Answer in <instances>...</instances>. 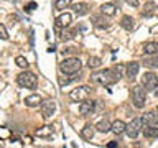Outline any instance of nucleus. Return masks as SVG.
I'll list each match as a JSON object with an SVG mask.
<instances>
[{
	"mask_svg": "<svg viewBox=\"0 0 158 148\" xmlns=\"http://www.w3.org/2000/svg\"><path fill=\"white\" fill-rule=\"evenodd\" d=\"M94 109H96V102L91 101V99H86V101L81 102V105H79V113L81 115H87V113H91Z\"/></svg>",
	"mask_w": 158,
	"mask_h": 148,
	"instance_id": "nucleus-9",
	"label": "nucleus"
},
{
	"mask_svg": "<svg viewBox=\"0 0 158 148\" xmlns=\"http://www.w3.org/2000/svg\"><path fill=\"white\" fill-rule=\"evenodd\" d=\"M15 63H17L18 68H23V69H28V66H30V63L27 61V58H23V56H17V58H15Z\"/></svg>",
	"mask_w": 158,
	"mask_h": 148,
	"instance_id": "nucleus-27",
	"label": "nucleus"
},
{
	"mask_svg": "<svg viewBox=\"0 0 158 148\" xmlns=\"http://www.w3.org/2000/svg\"><path fill=\"white\" fill-rule=\"evenodd\" d=\"M143 51H145V54H158V43H155V41L145 43Z\"/></svg>",
	"mask_w": 158,
	"mask_h": 148,
	"instance_id": "nucleus-25",
	"label": "nucleus"
},
{
	"mask_svg": "<svg viewBox=\"0 0 158 148\" xmlns=\"http://www.w3.org/2000/svg\"><path fill=\"white\" fill-rule=\"evenodd\" d=\"M71 20H73V17L69 13H61L56 18V27L58 28H68L71 25Z\"/></svg>",
	"mask_w": 158,
	"mask_h": 148,
	"instance_id": "nucleus-10",
	"label": "nucleus"
},
{
	"mask_svg": "<svg viewBox=\"0 0 158 148\" xmlns=\"http://www.w3.org/2000/svg\"><path fill=\"white\" fill-rule=\"evenodd\" d=\"M69 5H71V0H56L54 7H56L58 10H64V8H68Z\"/></svg>",
	"mask_w": 158,
	"mask_h": 148,
	"instance_id": "nucleus-28",
	"label": "nucleus"
},
{
	"mask_svg": "<svg viewBox=\"0 0 158 148\" xmlns=\"http://www.w3.org/2000/svg\"><path fill=\"white\" fill-rule=\"evenodd\" d=\"M89 94H91V87L89 86H79L76 89H73L71 94H69V99L74 102H82L86 101V99L89 97Z\"/></svg>",
	"mask_w": 158,
	"mask_h": 148,
	"instance_id": "nucleus-6",
	"label": "nucleus"
},
{
	"mask_svg": "<svg viewBox=\"0 0 158 148\" xmlns=\"http://www.w3.org/2000/svg\"><path fill=\"white\" fill-rule=\"evenodd\" d=\"M138 69H140V64H138V63H135V61L128 63V64H127L125 76H128L130 79H135V77H137V74H138Z\"/></svg>",
	"mask_w": 158,
	"mask_h": 148,
	"instance_id": "nucleus-12",
	"label": "nucleus"
},
{
	"mask_svg": "<svg viewBox=\"0 0 158 148\" xmlns=\"http://www.w3.org/2000/svg\"><path fill=\"white\" fill-rule=\"evenodd\" d=\"M17 82H18V86H22V87L35 89L38 86V77H36V74H33L30 71H25V72H20L17 76Z\"/></svg>",
	"mask_w": 158,
	"mask_h": 148,
	"instance_id": "nucleus-3",
	"label": "nucleus"
},
{
	"mask_svg": "<svg viewBox=\"0 0 158 148\" xmlns=\"http://www.w3.org/2000/svg\"><path fill=\"white\" fill-rule=\"evenodd\" d=\"M89 68H92V69H96V68H99L101 66V58H97V56H91L89 58Z\"/></svg>",
	"mask_w": 158,
	"mask_h": 148,
	"instance_id": "nucleus-29",
	"label": "nucleus"
},
{
	"mask_svg": "<svg viewBox=\"0 0 158 148\" xmlns=\"http://www.w3.org/2000/svg\"><path fill=\"white\" fill-rule=\"evenodd\" d=\"M110 71H112L114 76H115V79L118 81V79H120V77L123 76V74H125V71H127V66H123V64H115V66H114V68L110 69Z\"/></svg>",
	"mask_w": 158,
	"mask_h": 148,
	"instance_id": "nucleus-22",
	"label": "nucleus"
},
{
	"mask_svg": "<svg viewBox=\"0 0 158 148\" xmlns=\"http://www.w3.org/2000/svg\"><path fill=\"white\" fill-rule=\"evenodd\" d=\"M156 112H158V107H156Z\"/></svg>",
	"mask_w": 158,
	"mask_h": 148,
	"instance_id": "nucleus-38",
	"label": "nucleus"
},
{
	"mask_svg": "<svg viewBox=\"0 0 158 148\" xmlns=\"http://www.w3.org/2000/svg\"><path fill=\"white\" fill-rule=\"evenodd\" d=\"M143 64L150 69H158V54H148V56L143 59Z\"/></svg>",
	"mask_w": 158,
	"mask_h": 148,
	"instance_id": "nucleus-14",
	"label": "nucleus"
},
{
	"mask_svg": "<svg viewBox=\"0 0 158 148\" xmlns=\"http://www.w3.org/2000/svg\"><path fill=\"white\" fill-rule=\"evenodd\" d=\"M35 135H36V137H41V138L51 137V135H53V127H51V125H44V127H41V128H38V130L35 132Z\"/></svg>",
	"mask_w": 158,
	"mask_h": 148,
	"instance_id": "nucleus-20",
	"label": "nucleus"
},
{
	"mask_svg": "<svg viewBox=\"0 0 158 148\" xmlns=\"http://www.w3.org/2000/svg\"><path fill=\"white\" fill-rule=\"evenodd\" d=\"M82 68V63L79 58H66L64 61L59 64V69H61L63 74H77Z\"/></svg>",
	"mask_w": 158,
	"mask_h": 148,
	"instance_id": "nucleus-1",
	"label": "nucleus"
},
{
	"mask_svg": "<svg viewBox=\"0 0 158 148\" xmlns=\"http://www.w3.org/2000/svg\"><path fill=\"white\" fill-rule=\"evenodd\" d=\"M155 96L158 97V86H156V89H155Z\"/></svg>",
	"mask_w": 158,
	"mask_h": 148,
	"instance_id": "nucleus-37",
	"label": "nucleus"
},
{
	"mask_svg": "<svg viewBox=\"0 0 158 148\" xmlns=\"http://www.w3.org/2000/svg\"><path fill=\"white\" fill-rule=\"evenodd\" d=\"M54 112H56V102L54 101L48 99V101L41 102V115H43V118H49Z\"/></svg>",
	"mask_w": 158,
	"mask_h": 148,
	"instance_id": "nucleus-8",
	"label": "nucleus"
},
{
	"mask_svg": "<svg viewBox=\"0 0 158 148\" xmlns=\"http://www.w3.org/2000/svg\"><path fill=\"white\" fill-rule=\"evenodd\" d=\"M142 86L147 89V91H155L156 86H158V77L156 74L153 72H145L142 76Z\"/></svg>",
	"mask_w": 158,
	"mask_h": 148,
	"instance_id": "nucleus-7",
	"label": "nucleus"
},
{
	"mask_svg": "<svg viewBox=\"0 0 158 148\" xmlns=\"http://www.w3.org/2000/svg\"><path fill=\"white\" fill-rule=\"evenodd\" d=\"M143 122L152 123V125H156L158 123V112H147L145 115H143Z\"/></svg>",
	"mask_w": 158,
	"mask_h": 148,
	"instance_id": "nucleus-23",
	"label": "nucleus"
},
{
	"mask_svg": "<svg viewBox=\"0 0 158 148\" xmlns=\"http://www.w3.org/2000/svg\"><path fill=\"white\" fill-rule=\"evenodd\" d=\"M107 146H109V148H115V146H117V142H110V143H107Z\"/></svg>",
	"mask_w": 158,
	"mask_h": 148,
	"instance_id": "nucleus-35",
	"label": "nucleus"
},
{
	"mask_svg": "<svg viewBox=\"0 0 158 148\" xmlns=\"http://www.w3.org/2000/svg\"><path fill=\"white\" fill-rule=\"evenodd\" d=\"M41 96H38V94H31V96H28L25 99V104H27V107H38L40 104H41Z\"/></svg>",
	"mask_w": 158,
	"mask_h": 148,
	"instance_id": "nucleus-15",
	"label": "nucleus"
},
{
	"mask_svg": "<svg viewBox=\"0 0 158 148\" xmlns=\"http://www.w3.org/2000/svg\"><path fill=\"white\" fill-rule=\"evenodd\" d=\"M0 39H8V33H7V28L0 23Z\"/></svg>",
	"mask_w": 158,
	"mask_h": 148,
	"instance_id": "nucleus-30",
	"label": "nucleus"
},
{
	"mask_svg": "<svg viewBox=\"0 0 158 148\" xmlns=\"http://www.w3.org/2000/svg\"><path fill=\"white\" fill-rule=\"evenodd\" d=\"M33 8H36V3H35V2H31V3H28V5H27V8H25V10H28V12H31Z\"/></svg>",
	"mask_w": 158,
	"mask_h": 148,
	"instance_id": "nucleus-33",
	"label": "nucleus"
},
{
	"mask_svg": "<svg viewBox=\"0 0 158 148\" xmlns=\"http://www.w3.org/2000/svg\"><path fill=\"white\" fill-rule=\"evenodd\" d=\"M128 3L132 5V7H138V0H127Z\"/></svg>",
	"mask_w": 158,
	"mask_h": 148,
	"instance_id": "nucleus-34",
	"label": "nucleus"
},
{
	"mask_svg": "<svg viewBox=\"0 0 158 148\" xmlns=\"http://www.w3.org/2000/svg\"><path fill=\"white\" fill-rule=\"evenodd\" d=\"M91 81L96 82V84H101V86H109V84L115 82L117 79H115V76L112 74L110 69H104V71L94 72L92 76H91Z\"/></svg>",
	"mask_w": 158,
	"mask_h": 148,
	"instance_id": "nucleus-2",
	"label": "nucleus"
},
{
	"mask_svg": "<svg viewBox=\"0 0 158 148\" xmlns=\"http://www.w3.org/2000/svg\"><path fill=\"white\" fill-rule=\"evenodd\" d=\"M73 79L74 77H64V76H61V77H59V84H61V86H66V84H69L73 81Z\"/></svg>",
	"mask_w": 158,
	"mask_h": 148,
	"instance_id": "nucleus-32",
	"label": "nucleus"
},
{
	"mask_svg": "<svg viewBox=\"0 0 158 148\" xmlns=\"http://www.w3.org/2000/svg\"><path fill=\"white\" fill-rule=\"evenodd\" d=\"M120 27L123 28V30H133V27H135V20H133L132 17H128V15H125V17H122V20H120Z\"/></svg>",
	"mask_w": 158,
	"mask_h": 148,
	"instance_id": "nucleus-19",
	"label": "nucleus"
},
{
	"mask_svg": "<svg viewBox=\"0 0 158 148\" xmlns=\"http://www.w3.org/2000/svg\"><path fill=\"white\" fill-rule=\"evenodd\" d=\"M132 102L137 109H143L147 104V89L143 86H133L132 87Z\"/></svg>",
	"mask_w": 158,
	"mask_h": 148,
	"instance_id": "nucleus-4",
	"label": "nucleus"
},
{
	"mask_svg": "<svg viewBox=\"0 0 158 148\" xmlns=\"http://www.w3.org/2000/svg\"><path fill=\"white\" fill-rule=\"evenodd\" d=\"M142 132L147 138H156L158 137V127L152 125V123H145V127L142 128Z\"/></svg>",
	"mask_w": 158,
	"mask_h": 148,
	"instance_id": "nucleus-11",
	"label": "nucleus"
},
{
	"mask_svg": "<svg viewBox=\"0 0 158 148\" xmlns=\"http://www.w3.org/2000/svg\"><path fill=\"white\" fill-rule=\"evenodd\" d=\"M106 17V15H104ZM104 17H99V15H92L91 17V23L94 25V27H97V28H107L109 27V22Z\"/></svg>",
	"mask_w": 158,
	"mask_h": 148,
	"instance_id": "nucleus-13",
	"label": "nucleus"
},
{
	"mask_svg": "<svg viewBox=\"0 0 158 148\" xmlns=\"http://www.w3.org/2000/svg\"><path fill=\"white\" fill-rule=\"evenodd\" d=\"M94 128H96V127H92V125H86V127H84L82 128V130H81V137L84 138V140H92V137H94Z\"/></svg>",
	"mask_w": 158,
	"mask_h": 148,
	"instance_id": "nucleus-24",
	"label": "nucleus"
},
{
	"mask_svg": "<svg viewBox=\"0 0 158 148\" xmlns=\"http://www.w3.org/2000/svg\"><path fill=\"white\" fill-rule=\"evenodd\" d=\"M142 128H143V117H137L127 125L125 133L128 138H137V135L142 132Z\"/></svg>",
	"mask_w": 158,
	"mask_h": 148,
	"instance_id": "nucleus-5",
	"label": "nucleus"
},
{
	"mask_svg": "<svg viewBox=\"0 0 158 148\" xmlns=\"http://www.w3.org/2000/svg\"><path fill=\"white\" fill-rule=\"evenodd\" d=\"M96 128L99 132H102V133H106V132H109L112 128V123L109 122V118H102V120H99L97 123H96Z\"/></svg>",
	"mask_w": 158,
	"mask_h": 148,
	"instance_id": "nucleus-21",
	"label": "nucleus"
},
{
	"mask_svg": "<svg viewBox=\"0 0 158 148\" xmlns=\"http://www.w3.org/2000/svg\"><path fill=\"white\" fill-rule=\"evenodd\" d=\"M101 12H102V15H106V17H114L115 12H117V8H115L114 3H102L101 5Z\"/></svg>",
	"mask_w": 158,
	"mask_h": 148,
	"instance_id": "nucleus-16",
	"label": "nucleus"
},
{
	"mask_svg": "<svg viewBox=\"0 0 158 148\" xmlns=\"http://www.w3.org/2000/svg\"><path fill=\"white\" fill-rule=\"evenodd\" d=\"M10 137V132H8V128H5V127H0V138H7Z\"/></svg>",
	"mask_w": 158,
	"mask_h": 148,
	"instance_id": "nucleus-31",
	"label": "nucleus"
},
{
	"mask_svg": "<svg viewBox=\"0 0 158 148\" xmlns=\"http://www.w3.org/2000/svg\"><path fill=\"white\" fill-rule=\"evenodd\" d=\"M73 10L76 12V15H79V17H84V15H87V12H89V5L84 3V2L74 3L73 5Z\"/></svg>",
	"mask_w": 158,
	"mask_h": 148,
	"instance_id": "nucleus-17",
	"label": "nucleus"
},
{
	"mask_svg": "<svg viewBox=\"0 0 158 148\" xmlns=\"http://www.w3.org/2000/svg\"><path fill=\"white\" fill-rule=\"evenodd\" d=\"M25 142H27V143H31V137L27 135V137H25Z\"/></svg>",
	"mask_w": 158,
	"mask_h": 148,
	"instance_id": "nucleus-36",
	"label": "nucleus"
},
{
	"mask_svg": "<svg viewBox=\"0 0 158 148\" xmlns=\"http://www.w3.org/2000/svg\"><path fill=\"white\" fill-rule=\"evenodd\" d=\"M153 13H155V3L148 2L145 5V10H143V17H152Z\"/></svg>",
	"mask_w": 158,
	"mask_h": 148,
	"instance_id": "nucleus-26",
	"label": "nucleus"
},
{
	"mask_svg": "<svg viewBox=\"0 0 158 148\" xmlns=\"http://www.w3.org/2000/svg\"><path fill=\"white\" fill-rule=\"evenodd\" d=\"M125 128H127V123L123 122V120H115V122L112 123V128H110V130L115 133V135H120V133L125 132Z\"/></svg>",
	"mask_w": 158,
	"mask_h": 148,
	"instance_id": "nucleus-18",
	"label": "nucleus"
}]
</instances>
